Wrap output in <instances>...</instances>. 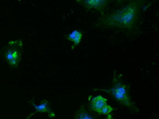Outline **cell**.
Listing matches in <instances>:
<instances>
[{"mask_svg": "<svg viewBox=\"0 0 159 119\" xmlns=\"http://www.w3.org/2000/svg\"><path fill=\"white\" fill-rule=\"evenodd\" d=\"M83 33L79 30L75 29L66 35V38L68 41L72 42L74 46H77L80 43L82 39Z\"/></svg>", "mask_w": 159, "mask_h": 119, "instance_id": "52a82bcc", "label": "cell"}, {"mask_svg": "<svg viewBox=\"0 0 159 119\" xmlns=\"http://www.w3.org/2000/svg\"><path fill=\"white\" fill-rule=\"evenodd\" d=\"M99 90L105 91L109 94H110L115 100H117L118 102L122 104L124 106L127 107L132 111L137 112H138V109L134 105V103L132 101L130 96H128L124 95L109 89H99Z\"/></svg>", "mask_w": 159, "mask_h": 119, "instance_id": "277c9868", "label": "cell"}, {"mask_svg": "<svg viewBox=\"0 0 159 119\" xmlns=\"http://www.w3.org/2000/svg\"><path fill=\"white\" fill-rule=\"evenodd\" d=\"M0 53L10 66L17 68L22 59L23 53L22 39L10 41L2 48Z\"/></svg>", "mask_w": 159, "mask_h": 119, "instance_id": "7a4b0ae2", "label": "cell"}, {"mask_svg": "<svg viewBox=\"0 0 159 119\" xmlns=\"http://www.w3.org/2000/svg\"><path fill=\"white\" fill-rule=\"evenodd\" d=\"M29 103L32 105L34 107V108L36 109V111L33 112L32 114H30L29 117H26V118H30L32 115H34L35 113L38 112H47L49 114V116L50 118H54L55 116V114L54 112L51 109L50 105L51 103L50 102L45 100V99H43L41 100L40 103L39 105H36L34 102V98L32 99L30 101H29Z\"/></svg>", "mask_w": 159, "mask_h": 119, "instance_id": "5b68a950", "label": "cell"}, {"mask_svg": "<svg viewBox=\"0 0 159 119\" xmlns=\"http://www.w3.org/2000/svg\"><path fill=\"white\" fill-rule=\"evenodd\" d=\"M118 1H123V0H118Z\"/></svg>", "mask_w": 159, "mask_h": 119, "instance_id": "30bf717a", "label": "cell"}, {"mask_svg": "<svg viewBox=\"0 0 159 119\" xmlns=\"http://www.w3.org/2000/svg\"><path fill=\"white\" fill-rule=\"evenodd\" d=\"M113 110V108L111 106L107 104L101 109L98 113L100 114H103V115H107L112 112Z\"/></svg>", "mask_w": 159, "mask_h": 119, "instance_id": "9c48e42d", "label": "cell"}, {"mask_svg": "<svg viewBox=\"0 0 159 119\" xmlns=\"http://www.w3.org/2000/svg\"><path fill=\"white\" fill-rule=\"evenodd\" d=\"M146 0H132L121 9L100 18L96 26L131 29L135 26L140 9Z\"/></svg>", "mask_w": 159, "mask_h": 119, "instance_id": "6da1fadb", "label": "cell"}, {"mask_svg": "<svg viewBox=\"0 0 159 119\" xmlns=\"http://www.w3.org/2000/svg\"><path fill=\"white\" fill-rule=\"evenodd\" d=\"M76 2L88 10L95 9L103 12L107 6L108 0H75Z\"/></svg>", "mask_w": 159, "mask_h": 119, "instance_id": "3957f363", "label": "cell"}, {"mask_svg": "<svg viewBox=\"0 0 159 119\" xmlns=\"http://www.w3.org/2000/svg\"><path fill=\"white\" fill-rule=\"evenodd\" d=\"M75 118L78 119H93V117L88 113L84 107L82 106L79 108L75 113Z\"/></svg>", "mask_w": 159, "mask_h": 119, "instance_id": "ba28073f", "label": "cell"}, {"mask_svg": "<svg viewBox=\"0 0 159 119\" xmlns=\"http://www.w3.org/2000/svg\"><path fill=\"white\" fill-rule=\"evenodd\" d=\"M107 99L100 95L94 97L91 102V108L93 110L99 113L101 109L107 104Z\"/></svg>", "mask_w": 159, "mask_h": 119, "instance_id": "8992f818", "label": "cell"}]
</instances>
